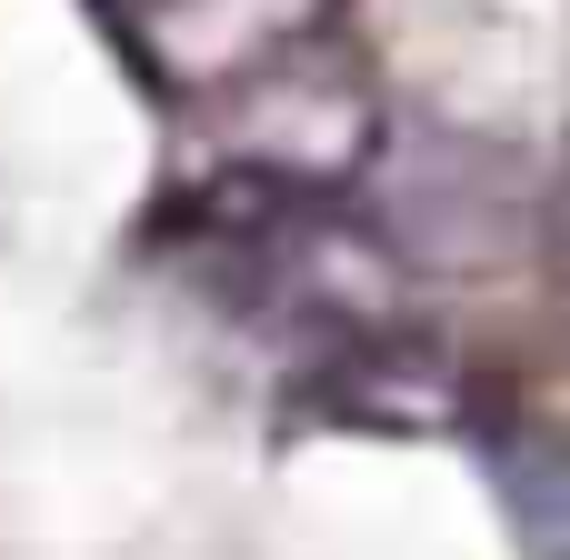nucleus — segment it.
<instances>
[{
  "instance_id": "obj_1",
  "label": "nucleus",
  "mask_w": 570,
  "mask_h": 560,
  "mask_svg": "<svg viewBox=\"0 0 570 560\" xmlns=\"http://www.w3.org/2000/svg\"><path fill=\"white\" fill-rule=\"evenodd\" d=\"M331 0H110V20L130 30L140 60L180 70V80H210V70H240L261 50H281L291 30H311Z\"/></svg>"
},
{
  "instance_id": "obj_2",
  "label": "nucleus",
  "mask_w": 570,
  "mask_h": 560,
  "mask_svg": "<svg viewBox=\"0 0 570 560\" xmlns=\"http://www.w3.org/2000/svg\"><path fill=\"white\" fill-rule=\"evenodd\" d=\"M561 271H570V261H561Z\"/></svg>"
}]
</instances>
